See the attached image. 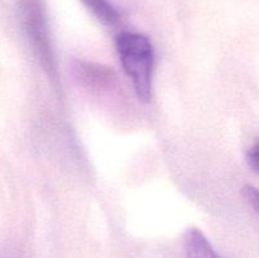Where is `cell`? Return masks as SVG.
Returning a JSON list of instances; mask_svg holds the SVG:
<instances>
[{
	"mask_svg": "<svg viewBox=\"0 0 259 258\" xmlns=\"http://www.w3.org/2000/svg\"><path fill=\"white\" fill-rule=\"evenodd\" d=\"M89 12L106 25H114L119 20V13L108 0H81Z\"/></svg>",
	"mask_w": 259,
	"mask_h": 258,
	"instance_id": "4",
	"label": "cell"
},
{
	"mask_svg": "<svg viewBox=\"0 0 259 258\" xmlns=\"http://www.w3.org/2000/svg\"><path fill=\"white\" fill-rule=\"evenodd\" d=\"M242 192L243 196L247 199V201L249 202L250 206L254 209V211L259 217V189L252 186V185H245L242 189Z\"/></svg>",
	"mask_w": 259,
	"mask_h": 258,
	"instance_id": "5",
	"label": "cell"
},
{
	"mask_svg": "<svg viewBox=\"0 0 259 258\" xmlns=\"http://www.w3.org/2000/svg\"><path fill=\"white\" fill-rule=\"evenodd\" d=\"M115 47L139 100L149 101L154 68V50L149 38L141 33L120 32L115 38Z\"/></svg>",
	"mask_w": 259,
	"mask_h": 258,
	"instance_id": "1",
	"label": "cell"
},
{
	"mask_svg": "<svg viewBox=\"0 0 259 258\" xmlns=\"http://www.w3.org/2000/svg\"><path fill=\"white\" fill-rule=\"evenodd\" d=\"M20 19L23 30L43 70L52 78L53 82L57 83V62L43 0H20Z\"/></svg>",
	"mask_w": 259,
	"mask_h": 258,
	"instance_id": "2",
	"label": "cell"
},
{
	"mask_svg": "<svg viewBox=\"0 0 259 258\" xmlns=\"http://www.w3.org/2000/svg\"><path fill=\"white\" fill-rule=\"evenodd\" d=\"M184 247L186 258H222L204 233L197 228H190L185 233Z\"/></svg>",
	"mask_w": 259,
	"mask_h": 258,
	"instance_id": "3",
	"label": "cell"
},
{
	"mask_svg": "<svg viewBox=\"0 0 259 258\" xmlns=\"http://www.w3.org/2000/svg\"><path fill=\"white\" fill-rule=\"evenodd\" d=\"M247 162L250 168L259 174V141L255 142L247 152Z\"/></svg>",
	"mask_w": 259,
	"mask_h": 258,
	"instance_id": "6",
	"label": "cell"
}]
</instances>
